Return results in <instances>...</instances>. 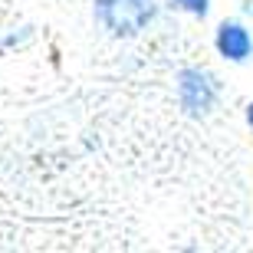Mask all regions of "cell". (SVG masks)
I'll list each match as a JSON object with an SVG mask.
<instances>
[{
  "instance_id": "2",
  "label": "cell",
  "mask_w": 253,
  "mask_h": 253,
  "mask_svg": "<svg viewBox=\"0 0 253 253\" xmlns=\"http://www.w3.org/2000/svg\"><path fill=\"white\" fill-rule=\"evenodd\" d=\"M178 102L188 115H207L217 105V79L207 69L188 66L178 73Z\"/></svg>"
},
{
  "instance_id": "6",
  "label": "cell",
  "mask_w": 253,
  "mask_h": 253,
  "mask_svg": "<svg viewBox=\"0 0 253 253\" xmlns=\"http://www.w3.org/2000/svg\"><path fill=\"white\" fill-rule=\"evenodd\" d=\"M247 13H253V0H247Z\"/></svg>"
},
{
  "instance_id": "4",
  "label": "cell",
  "mask_w": 253,
  "mask_h": 253,
  "mask_svg": "<svg viewBox=\"0 0 253 253\" xmlns=\"http://www.w3.org/2000/svg\"><path fill=\"white\" fill-rule=\"evenodd\" d=\"M171 7L184 10V13H191V17H207L211 0H171Z\"/></svg>"
},
{
  "instance_id": "3",
  "label": "cell",
  "mask_w": 253,
  "mask_h": 253,
  "mask_svg": "<svg viewBox=\"0 0 253 253\" xmlns=\"http://www.w3.org/2000/svg\"><path fill=\"white\" fill-rule=\"evenodd\" d=\"M214 46H217V53L224 59H230V63H247L250 53H253V37H250V30H247L244 23L227 20V23L217 27Z\"/></svg>"
},
{
  "instance_id": "1",
  "label": "cell",
  "mask_w": 253,
  "mask_h": 253,
  "mask_svg": "<svg viewBox=\"0 0 253 253\" xmlns=\"http://www.w3.org/2000/svg\"><path fill=\"white\" fill-rule=\"evenodd\" d=\"M92 13L109 37H138L155 20L158 7L155 0H95Z\"/></svg>"
},
{
  "instance_id": "5",
  "label": "cell",
  "mask_w": 253,
  "mask_h": 253,
  "mask_svg": "<svg viewBox=\"0 0 253 253\" xmlns=\"http://www.w3.org/2000/svg\"><path fill=\"white\" fill-rule=\"evenodd\" d=\"M247 122H250V125H253V102H250V105H247Z\"/></svg>"
}]
</instances>
